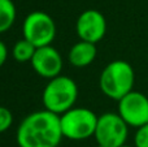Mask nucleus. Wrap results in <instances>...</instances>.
I'll use <instances>...</instances> for the list:
<instances>
[{
    "mask_svg": "<svg viewBox=\"0 0 148 147\" xmlns=\"http://www.w3.org/2000/svg\"><path fill=\"white\" fill-rule=\"evenodd\" d=\"M8 59V48L3 41H0V68L5 64Z\"/></svg>",
    "mask_w": 148,
    "mask_h": 147,
    "instance_id": "nucleus-15",
    "label": "nucleus"
},
{
    "mask_svg": "<svg viewBox=\"0 0 148 147\" xmlns=\"http://www.w3.org/2000/svg\"><path fill=\"white\" fill-rule=\"evenodd\" d=\"M96 44L91 43V42L81 41L79 39L78 43H75L70 48L68 59H69L70 64L75 68H86L90 64H92L96 57Z\"/></svg>",
    "mask_w": 148,
    "mask_h": 147,
    "instance_id": "nucleus-10",
    "label": "nucleus"
},
{
    "mask_svg": "<svg viewBox=\"0 0 148 147\" xmlns=\"http://www.w3.org/2000/svg\"><path fill=\"white\" fill-rule=\"evenodd\" d=\"M135 72L130 63L114 60L105 65L100 74L99 86L101 93L109 99L118 102L134 90Z\"/></svg>",
    "mask_w": 148,
    "mask_h": 147,
    "instance_id": "nucleus-2",
    "label": "nucleus"
},
{
    "mask_svg": "<svg viewBox=\"0 0 148 147\" xmlns=\"http://www.w3.org/2000/svg\"><path fill=\"white\" fill-rule=\"evenodd\" d=\"M30 64L36 74L43 78H47V80L60 76L62 67H64L60 52L51 44L38 47Z\"/></svg>",
    "mask_w": 148,
    "mask_h": 147,
    "instance_id": "nucleus-9",
    "label": "nucleus"
},
{
    "mask_svg": "<svg viewBox=\"0 0 148 147\" xmlns=\"http://www.w3.org/2000/svg\"><path fill=\"white\" fill-rule=\"evenodd\" d=\"M95 147H105V146H101V145H96Z\"/></svg>",
    "mask_w": 148,
    "mask_h": 147,
    "instance_id": "nucleus-17",
    "label": "nucleus"
},
{
    "mask_svg": "<svg viewBox=\"0 0 148 147\" xmlns=\"http://www.w3.org/2000/svg\"><path fill=\"white\" fill-rule=\"evenodd\" d=\"M13 124V115L7 107L0 106V134L7 132Z\"/></svg>",
    "mask_w": 148,
    "mask_h": 147,
    "instance_id": "nucleus-13",
    "label": "nucleus"
},
{
    "mask_svg": "<svg viewBox=\"0 0 148 147\" xmlns=\"http://www.w3.org/2000/svg\"><path fill=\"white\" fill-rule=\"evenodd\" d=\"M118 113L131 128L148 124V95L140 91H130L118 100Z\"/></svg>",
    "mask_w": 148,
    "mask_h": 147,
    "instance_id": "nucleus-7",
    "label": "nucleus"
},
{
    "mask_svg": "<svg viewBox=\"0 0 148 147\" xmlns=\"http://www.w3.org/2000/svg\"><path fill=\"white\" fill-rule=\"evenodd\" d=\"M22 35L36 47L48 46L56 36V23L48 13L34 10L23 20Z\"/></svg>",
    "mask_w": 148,
    "mask_h": 147,
    "instance_id": "nucleus-6",
    "label": "nucleus"
},
{
    "mask_svg": "<svg viewBox=\"0 0 148 147\" xmlns=\"http://www.w3.org/2000/svg\"><path fill=\"white\" fill-rule=\"evenodd\" d=\"M17 17L16 5L12 0H0V34L8 31Z\"/></svg>",
    "mask_w": 148,
    "mask_h": 147,
    "instance_id": "nucleus-11",
    "label": "nucleus"
},
{
    "mask_svg": "<svg viewBox=\"0 0 148 147\" xmlns=\"http://www.w3.org/2000/svg\"><path fill=\"white\" fill-rule=\"evenodd\" d=\"M129 125L116 112H105L99 116L95 129V139L97 145L105 147H120L125 145L129 137Z\"/></svg>",
    "mask_w": 148,
    "mask_h": 147,
    "instance_id": "nucleus-5",
    "label": "nucleus"
},
{
    "mask_svg": "<svg viewBox=\"0 0 148 147\" xmlns=\"http://www.w3.org/2000/svg\"><path fill=\"white\" fill-rule=\"evenodd\" d=\"M62 138L60 116L46 108L27 115L16 134L20 147H59Z\"/></svg>",
    "mask_w": 148,
    "mask_h": 147,
    "instance_id": "nucleus-1",
    "label": "nucleus"
},
{
    "mask_svg": "<svg viewBox=\"0 0 148 147\" xmlns=\"http://www.w3.org/2000/svg\"><path fill=\"white\" fill-rule=\"evenodd\" d=\"M134 146L148 147V124L136 128V132L134 134Z\"/></svg>",
    "mask_w": 148,
    "mask_h": 147,
    "instance_id": "nucleus-14",
    "label": "nucleus"
},
{
    "mask_svg": "<svg viewBox=\"0 0 148 147\" xmlns=\"http://www.w3.org/2000/svg\"><path fill=\"white\" fill-rule=\"evenodd\" d=\"M75 33L81 41L96 44L107 33V20L104 14L96 9L83 10L77 18Z\"/></svg>",
    "mask_w": 148,
    "mask_h": 147,
    "instance_id": "nucleus-8",
    "label": "nucleus"
},
{
    "mask_svg": "<svg viewBox=\"0 0 148 147\" xmlns=\"http://www.w3.org/2000/svg\"><path fill=\"white\" fill-rule=\"evenodd\" d=\"M36 48H38V47L34 46L31 42L22 38L14 43V46H13V48H12V56H13V59L18 63L31 61Z\"/></svg>",
    "mask_w": 148,
    "mask_h": 147,
    "instance_id": "nucleus-12",
    "label": "nucleus"
},
{
    "mask_svg": "<svg viewBox=\"0 0 148 147\" xmlns=\"http://www.w3.org/2000/svg\"><path fill=\"white\" fill-rule=\"evenodd\" d=\"M120 147H135V146H130V145H126V143H125V145H122V146H120Z\"/></svg>",
    "mask_w": 148,
    "mask_h": 147,
    "instance_id": "nucleus-16",
    "label": "nucleus"
},
{
    "mask_svg": "<svg viewBox=\"0 0 148 147\" xmlns=\"http://www.w3.org/2000/svg\"><path fill=\"white\" fill-rule=\"evenodd\" d=\"M77 99L78 86L75 81L62 74L48 80L42 94V103L44 108L59 116L73 108Z\"/></svg>",
    "mask_w": 148,
    "mask_h": 147,
    "instance_id": "nucleus-3",
    "label": "nucleus"
},
{
    "mask_svg": "<svg viewBox=\"0 0 148 147\" xmlns=\"http://www.w3.org/2000/svg\"><path fill=\"white\" fill-rule=\"evenodd\" d=\"M97 119L94 111L84 107H73L60 115V124L64 138L72 141H84L94 137Z\"/></svg>",
    "mask_w": 148,
    "mask_h": 147,
    "instance_id": "nucleus-4",
    "label": "nucleus"
}]
</instances>
